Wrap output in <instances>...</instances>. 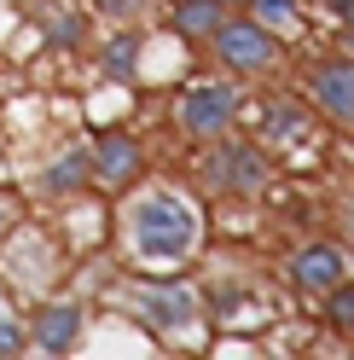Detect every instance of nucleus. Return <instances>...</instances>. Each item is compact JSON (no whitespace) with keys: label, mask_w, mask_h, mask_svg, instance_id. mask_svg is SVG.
Wrapping results in <instances>:
<instances>
[{"label":"nucleus","mask_w":354,"mask_h":360,"mask_svg":"<svg viewBox=\"0 0 354 360\" xmlns=\"http://www.w3.org/2000/svg\"><path fill=\"white\" fill-rule=\"evenodd\" d=\"M122 244L128 256L145 262V267H181L197 256L204 244V210L192 204L186 192H140L134 204L122 210Z\"/></svg>","instance_id":"obj_1"},{"label":"nucleus","mask_w":354,"mask_h":360,"mask_svg":"<svg viewBox=\"0 0 354 360\" xmlns=\"http://www.w3.org/2000/svg\"><path fill=\"white\" fill-rule=\"evenodd\" d=\"M209 53H215L221 70H232V76H273L279 58H284V41L273 30H261L256 18L227 12V18H221V30L209 35Z\"/></svg>","instance_id":"obj_2"},{"label":"nucleus","mask_w":354,"mask_h":360,"mask_svg":"<svg viewBox=\"0 0 354 360\" xmlns=\"http://www.w3.org/2000/svg\"><path fill=\"white\" fill-rule=\"evenodd\" d=\"M238 110H244V94H238V82H204V87H186L181 99H174V134L192 146H215L221 134H232Z\"/></svg>","instance_id":"obj_3"},{"label":"nucleus","mask_w":354,"mask_h":360,"mask_svg":"<svg viewBox=\"0 0 354 360\" xmlns=\"http://www.w3.org/2000/svg\"><path fill=\"white\" fill-rule=\"evenodd\" d=\"M268 174H273V163H268V151H261V146L227 140V134L215 140V157H209V180H215L221 192H232V198H256L261 186H268Z\"/></svg>","instance_id":"obj_4"},{"label":"nucleus","mask_w":354,"mask_h":360,"mask_svg":"<svg viewBox=\"0 0 354 360\" xmlns=\"http://www.w3.org/2000/svg\"><path fill=\"white\" fill-rule=\"evenodd\" d=\"M87 157H93V180L105 192H128L151 169V151H145L140 134H99V140L87 146Z\"/></svg>","instance_id":"obj_5"},{"label":"nucleus","mask_w":354,"mask_h":360,"mask_svg":"<svg viewBox=\"0 0 354 360\" xmlns=\"http://www.w3.org/2000/svg\"><path fill=\"white\" fill-rule=\"evenodd\" d=\"M24 331H29V349H35V354L64 360V354H76L81 331H87V308H81V302H41L35 320H29Z\"/></svg>","instance_id":"obj_6"},{"label":"nucleus","mask_w":354,"mask_h":360,"mask_svg":"<svg viewBox=\"0 0 354 360\" xmlns=\"http://www.w3.org/2000/svg\"><path fill=\"white\" fill-rule=\"evenodd\" d=\"M308 99L331 128H348L354 122V64L348 58H320L308 70Z\"/></svg>","instance_id":"obj_7"},{"label":"nucleus","mask_w":354,"mask_h":360,"mask_svg":"<svg viewBox=\"0 0 354 360\" xmlns=\"http://www.w3.org/2000/svg\"><path fill=\"white\" fill-rule=\"evenodd\" d=\"M348 279V256H343V244H302V250L291 256V285L302 290V297H325L331 285H343Z\"/></svg>","instance_id":"obj_8"},{"label":"nucleus","mask_w":354,"mask_h":360,"mask_svg":"<svg viewBox=\"0 0 354 360\" xmlns=\"http://www.w3.org/2000/svg\"><path fill=\"white\" fill-rule=\"evenodd\" d=\"M140 314H145V320L151 326H157V331H186V326H197V297H192V290L186 285H140Z\"/></svg>","instance_id":"obj_9"},{"label":"nucleus","mask_w":354,"mask_h":360,"mask_svg":"<svg viewBox=\"0 0 354 360\" xmlns=\"http://www.w3.org/2000/svg\"><path fill=\"white\" fill-rule=\"evenodd\" d=\"M140 53H145V30H117L99 53V76L117 82V87H134L140 82Z\"/></svg>","instance_id":"obj_10"},{"label":"nucleus","mask_w":354,"mask_h":360,"mask_svg":"<svg viewBox=\"0 0 354 360\" xmlns=\"http://www.w3.org/2000/svg\"><path fill=\"white\" fill-rule=\"evenodd\" d=\"M221 18H227V6H221V0H174L169 30L181 35V41H209V35L221 30Z\"/></svg>","instance_id":"obj_11"},{"label":"nucleus","mask_w":354,"mask_h":360,"mask_svg":"<svg viewBox=\"0 0 354 360\" xmlns=\"http://www.w3.org/2000/svg\"><path fill=\"white\" fill-rule=\"evenodd\" d=\"M87 180H93V157H87V146H76V151H64L58 163L41 174V186H47V198H70V192H81Z\"/></svg>","instance_id":"obj_12"},{"label":"nucleus","mask_w":354,"mask_h":360,"mask_svg":"<svg viewBox=\"0 0 354 360\" xmlns=\"http://www.w3.org/2000/svg\"><path fill=\"white\" fill-rule=\"evenodd\" d=\"M308 128H314V122L302 117V105L279 99V105H268V117H261V140H268V146H296Z\"/></svg>","instance_id":"obj_13"},{"label":"nucleus","mask_w":354,"mask_h":360,"mask_svg":"<svg viewBox=\"0 0 354 360\" xmlns=\"http://www.w3.org/2000/svg\"><path fill=\"white\" fill-rule=\"evenodd\" d=\"M244 18H256L261 30H273L284 41V35H296V24H302V0H250Z\"/></svg>","instance_id":"obj_14"},{"label":"nucleus","mask_w":354,"mask_h":360,"mask_svg":"<svg viewBox=\"0 0 354 360\" xmlns=\"http://www.w3.org/2000/svg\"><path fill=\"white\" fill-rule=\"evenodd\" d=\"M320 302H325L331 331H337V337H354V285H348V279H343V285H331Z\"/></svg>","instance_id":"obj_15"},{"label":"nucleus","mask_w":354,"mask_h":360,"mask_svg":"<svg viewBox=\"0 0 354 360\" xmlns=\"http://www.w3.org/2000/svg\"><path fill=\"white\" fill-rule=\"evenodd\" d=\"M47 41L58 53H76L81 41H87V18L81 12H64V18H53V30H47Z\"/></svg>","instance_id":"obj_16"},{"label":"nucleus","mask_w":354,"mask_h":360,"mask_svg":"<svg viewBox=\"0 0 354 360\" xmlns=\"http://www.w3.org/2000/svg\"><path fill=\"white\" fill-rule=\"evenodd\" d=\"M29 349V331L18 326V320H6V314H0V360H18Z\"/></svg>","instance_id":"obj_17"},{"label":"nucleus","mask_w":354,"mask_h":360,"mask_svg":"<svg viewBox=\"0 0 354 360\" xmlns=\"http://www.w3.org/2000/svg\"><path fill=\"white\" fill-rule=\"evenodd\" d=\"M93 6H99L105 18H117V24H140V18H145V6H151V0H93Z\"/></svg>","instance_id":"obj_18"},{"label":"nucleus","mask_w":354,"mask_h":360,"mask_svg":"<svg viewBox=\"0 0 354 360\" xmlns=\"http://www.w3.org/2000/svg\"><path fill=\"white\" fill-rule=\"evenodd\" d=\"M12 227H18V198H12V192H0V238H6Z\"/></svg>","instance_id":"obj_19"},{"label":"nucleus","mask_w":354,"mask_h":360,"mask_svg":"<svg viewBox=\"0 0 354 360\" xmlns=\"http://www.w3.org/2000/svg\"><path fill=\"white\" fill-rule=\"evenodd\" d=\"M325 6H331V18H343V24H348V12H354V0H325Z\"/></svg>","instance_id":"obj_20"},{"label":"nucleus","mask_w":354,"mask_h":360,"mask_svg":"<svg viewBox=\"0 0 354 360\" xmlns=\"http://www.w3.org/2000/svg\"><path fill=\"white\" fill-rule=\"evenodd\" d=\"M221 6H227V12H244V6H250V0H221Z\"/></svg>","instance_id":"obj_21"},{"label":"nucleus","mask_w":354,"mask_h":360,"mask_svg":"<svg viewBox=\"0 0 354 360\" xmlns=\"http://www.w3.org/2000/svg\"><path fill=\"white\" fill-rule=\"evenodd\" d=\"M0 314H6V290H0Z\"/></svg>","instance_id":"obj_22"}]
</instances>
